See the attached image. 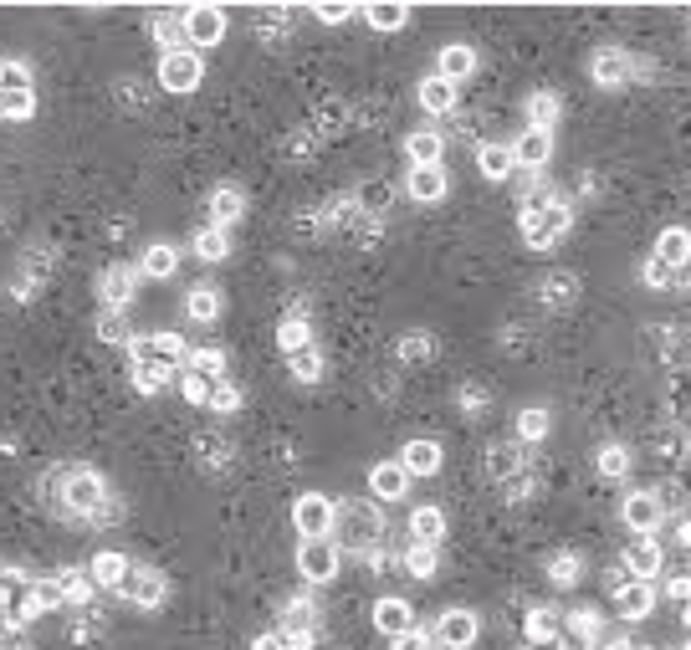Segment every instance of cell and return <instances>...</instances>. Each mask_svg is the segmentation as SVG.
Returning a JSON list of instances; mask_svg holds the SVG:
<instances>
[{"label":"cell","mask_w":691,"mask_h":650,"mask_svg":"<svg viewBox=\"0 0 691 650\" xmlns=\"http://www.w3.org/2000/svg\"><path fill=\"white\" fill-rule=\"evenodd\" d=\"M517 221H523V236H528V246H533V251H548L558 236H564V231L574 226V210H569V200H564V195H543V190H533Z\"/></svg>","instance_id":"cell-1"},{"label":"cell","mask_w":691,"mask_h":650,"mask_svg":"<svg viewBox=\"0 0 691 650\" xmlns=\"http://www.w3.org/2000/svg\"><path fill=\"white\" fill-rule=\"evenodd\" d=\"M200 77H205V62H200V52H190V47L159 57V88H164V93H195Z\"/></svg>","instance_id":"cell-2"},{"label":"cell","mask_w":691,"mask_h":650,"mask_svg":"<svg viewBox=\"0 0 691 650\" xmlns=\"http://www.w3.org/2000/svg\"><path fill=\"white\" fill-rule=\"evenodd\" d=\"M62 502L72 507V512H88V517H98L103 507H108V492H103V476L98 471H67V482H62Z\"/></svg>","instance_id":"cell-3"},{"label":"cell","mask_w":691,"mask_h":650,"mask_svg":"<svg viewBox=\"0 0 691 650\" xmlns=\"http://www.w3.org/2000/svg\"><path fill=\"white\" fill-rule=\"evenodd\" d=\"M297 569L308 584H328L338 574V543L333 538H302L297 543Z\"/></svg>","instance_id":"cell-4"},{"label":"cell","mask_w":691,"mask_h":650,"mask_svg":"<svg viewBox=\"0 0 691 650\" xmlns=\"http://www.w3.org/2000/svg\"><path fill=\"white\" fill-rule=\"evenodd\" d=\"M292 523H297V533H302V538H333L338 507H333L328 497L308 492V497H297V507H292Z\"/></svg>","instance_id":"cell-5"},{"label":"cell","mask_w":691,"mask_h":650,"mask_svg":"<svg viewBox=\"0 0 691 650\" xmlns=\"http://www.w3.org/2000/svg\"><path fill=\"white\" fill-rule=\"evenodd\" d=\"M226 36V11L221 6H190L185 11V47L190 52H205Z\"/></svg>","instance_id":"cell-6"},{"label":"cell","mask_w":691,"mask_h":650,"mask_svg":"<svg viewBox=\"0 0 691 650\" xmlns=\"http://www.w3.org/2000/svg\"><path fill=\"white\" fill-rule=\"evenodd\" d=\"M477 635H482V620L471 610H446L436 620V630H430V640L446 645V650H471V645H477Z\"/></svg>","instance_id":"cell-7"},{"label":"cell","mask_w":691,"mask_h":650,"mask_svg":"<svg viewBox=\"0 0 691 650\" xmlns=\"http://www.w3.org/2000/svg\"><path fill=\"white\" fill-rule=\"evenodd\" d=\"M625 579H635V584H656V574L666 569V553H661V543L656 538H635L630 548H625Z\"/></svg>","instance_id":"cell-8"},{"label":"cell","mask_w":691,"mask_h":650,"mask_svg":"<svg viewBox=\"0 0 691 650\" xmlns=\"http://www.w3.org/2000/svg\"><path fill=\"white\" fill-rule=\"evenodd\" d=\"M128 599L139 604V610H159L164 604V594H169V579L159 574V569H134V563H128V574H123V584H118Z\"/></svg>","instance_id":"cell-9"},{"label":"cell","mask_w":691,"mask_h":650,"mask_svg":"<svg viewBox=\"0 0 691 650\" xmlns=\"http://www.w3.org/2000/svg\"><path fill=\"white\" fill-rule=\"evenodd\" d=\"M620 517L630 523L635 538H656V528H661V497L656 492H630L625 507H620Z\"/></svg>","instance_id":"cell-10"},{"label":"cell","mask_w":691,"mask_h":650,"mask_svg":"<svg viewBox=\"0 0 691 650\" xmlns=\"http://www.w3.org/2000/svg\"><path fill=\"white\" fill-rule=\"evenodd\" d=\"M333 533L349 543V548H374V538H379V517H374L369 507H349V512H343V523H333Z\"/></svg>","instance_id":"cell-11"},{"label":"cell","mask_w":691,"mask_h":650,"mask_svg":"<svg viewBox=\"0 0 691 650\" xmlns=\"http://www.w3.org/2000/svg\"><path fill=\"white\" fill-rule=\"evenodd\" d=\"M630 77H640V67H635L630 52H615V47L594 52V82H599V88H620V82H630Z\"/></svg>","instance_id":"cell-12"},{"label":"cell","mask_w":691,"mask_h":650,"mask_svg":"<svg viewBox=\"0 0 691 650\" xmlns=\"http://www.w3.org/2000/svg\"><path fill=\"white\" fill-rule=\"evenodd\" d=\"M548 154H553V134H548V128H523V134H517V144H512L517 169H543Z\"/></svg>","instance_id":"cell-13"},{"label":"cell","mask_w":691,"mask_h":650,"mask_svg":"<svg viewBox=\"0 0 691 650\" xmlns=\"http://www.w3.org/2000/svg\"><path fill=\"white\" fill-rule=\"evenodd\" d=\"M656 262L676 277V272H686V262H691V231L686 226H666L661 231V241H656Z\"/></svg>","instance_id":"cell-14"},{"label":"cell","mask_w":691,"mask_h":650,"mask_svg":"<svg viewBox=\"0 0 691 650\" xmlns=\"http://www.w3.org/2000/svg\"><path fill=\"white\" fill-rule=\"evenodd\" d=\"M98 292H103V302H108V313H118V308H128V302H134L139 272H134V267H108L103 282H98Z\"/></svg>","instance_id":"cell-15"},{"label":"cell","mask_w":691,"mask_h":650,"mask_svg":"<svg viewBox=\"0 0 691 650\" xmlns=\"http://www.w3.org/2000/svg\"><path fill=\"white\" fill-rule=\"evenodd\" d=\"M615 610H620V620H645V615L656 610V584L625 579V584L615 589Z\"/></svg>","instance_id":"cell-16"},{"label":"cell","mask_w":691,"mask_h":650,"mask_svg":"<svg viewBox=\"0 0 691 650\" xmlns=\"http://www.w3.org/2000/svg\"><path fill=\"white\" fill-rule=\"evenodd\" d=\"M374 630L390 635V640H400L405 630H415V610H410L405 599H395V594L379 599V604H374Z\"/></svg>","instance_id":"cell-17"},{"label":"cell","mask_w":691,"mask_h":650,"mask_svg":"<svg viewBox=\"0 0 691 650\" xmlns=\"http://www.w3.org/2000/svg\"><path fill=\"white\" fill-rule=\"evenodd\" d=\"M369 492H374L379 502H400V497L410 492L405 466H400V461H379V466L369 471Z\"/></svg>","instance_id":"cell-18"},{"label":"cell","mask_w":691,"mask_h":650,"mask_svg":"<svg viewBox=\"0 0 691 650\" xmlns=\"http://www.w3.org/2000/svg\"><path fill=\"white\" fill-rule=\"evenodd\" d=\"M446 169L441 164H420V169H410V180H405V190H410V200H420V205H430V200H441L446 195Z\"/></svg>","instance_id":"cell-19"},{"label":"cell","mask_w":691,"mask_h":650,"mask_svg":"<svg viewBox=\"0 0 691 650\" xmlns=\"http://www.w3.org/2000/svg\"><path fill=\"white\" fill-rule=\"evenodd\" d=\"M471 72H477V52H471L466 41H451V47H441V57H436V77H446V82H466Z\"/></svg>","instance_id":"cell-20"},{"label":"cell","mask_w":691,"mask_h":650,"mask_svg":"<svg viewBox=\"0 0 691 650\" xmlns=\"http://www.w3.org/2000/svg\"><path fill=\"white\" fill-rule=\"evenodd\" d=\"M246 215V195L236 190V185H221L210 195V226H221V231H231L236 221Z\"/></svg>","instance_id":"cell-21"},{"label":"cell","mask_w":691,"mask_h":650,"mask_svg":"<svg viewBox=\"0 0 691 650\" xmlns=\"http://www.w3.org/2000/svg\"><path fill=\"white\" fill-rule=\"evenodd\" d=\"M400 466H405V476H436L441 471V446L436 441H405Z\"/></svg>","instance_id":"cell-22"},{"label":"cell","mask_w":691,"mask_h":650,"mask_svg":"<svg viewBox=\"0 0 691 650\" xmlns=\"http://www.w3.org/2000/svg\"><path fill=\"white\" fill-rule=\"evenodd\" d=\"M410 538L425 543V548H441V538H446V512H441V507H415Z\"/></svg>","instance_id":"cell-23"},{"label":"cell","mask_w":691,"mask_h":650,"mask_svg":"<svg viewBox=\"0 0 691 650\" xmlns=\"http://www.w3.org/2000/svg\"><path fill=\"white\" fill-rule=\"evenodd\" d=\"M558 635H564V615H558L553 604H538V610L528 615V640L533 645H553Z\"/></svg>","instance_id":"cell-24"},{"label":"cell","mask_w":691,"mask_h":650,"mask_svg":"<svg viewBox=\"0 0 691 650\" xmlns=\"http://www.w3.org/2000/svg\"><path fill=\"white\" fill-rule=\"evenodd\" d=\"M477 169L487 180H507L512 169H517V159H512V144H482L477 149Z\"/></svg>","instance_id":"cell-25"},{"label":"cell","mask_w":691,"mask_h":650,"mask_svg":"<svg viewBox=\"0 0 691 650\" xmlns=\"http://www.w3.org/2000/svg\"><path fill=\"white\" fill-rule=\"evenodd\" d=\"M420 108H425V113H451V108H456V82L425 77V82H420Z\"/></svg>","instance_id":"cell-26"},{"label":"cell","mask_w":691,"mask_h":650,"mask_svg":"<svg viewBox=\"0 0 691 650\" xmlns=\"http://www.w3.org/2000/svg\"><path fill=\"white\" fill-rule=\"evenodd\" d=\"M441 134H436V128H420V134H410L405 139V154H410V164L420 169V164H441Z\"/></svg>","instance_id":"cell-27"},{"label":"cell","mask_w":691,"mask_h":650,"mask_svg":"<svg viewBox=\"0 0 691 650\" xmlns=\"http://www.w3.org/2000/svg\"><path fill=\"white\" fill-rule=\"evenodd\" d=\"M52 584H57V594H62V604H77V610H82V604H88V599H93V589H98V584H93L88 574H77V569H62V574H57Z\"/></svg>","instance_id":"cell-28"},{"label":"cell","mask_w":691,"mask_h":650,"mask_svg":"<svg viewBox=\"0 0 691 650\" xmlns=\"http://www.w3.org/2000/svg\"><path fill=\"white\" fill-rule=\"evenodd\" d=\"M175 267H180V251L164 246V241H154V246L144 251V262H139L144 277H175Z\"/></svg>","instance_id":"cell-29"},{"label":"cell","mask_w":691,"mask_h":650,"mask_svg":"<svg viewBox=\"0 0 691 650\" xmlns=\"http://www.w3.org/2000/svg\"><path fill=\"white\" fill-rule=\"evenodd\" d=\"M558 108H564V103H558V93L538 88V93L528 98V128H548V134H553V123H558Z\"/></svg>","instance_id":"cell-30"},{"label":"cell","mask_w":691,"mask_h":650,"mask_svg":"<svg viewBox=\"0 0 691 650\" xmlns=\"http://www.w3.org/2000/svg\"><path fill=\"white\" fill-rule=\"evenodd\" d=\"M374 31H400L410 21V6H400V0H374V6L364 11Z\"/></svg>","instance_id":"cell-31"},{"label":"cell","mask_w":691,"mask_h":650,"mask_svg":"<svg viewBox=\"0 0 691 650\" xmlns=\"http://www.w3.org/2000/svg\"><path fill=\"white\" fill-rule=\"evenodd\" d=\"M154 36H159V47H164V52H180V47H185V11H164V16H154Z\"/></svg>","instance_id":"cell-32"},{"label":"cell","mask_w":691,"mask_h":650,"mask_svg":"<svg viewBox=\"0 0 691 650\" xmlns=\"http://www.w3.org/2000/svg\"><path fill=\"white\" fill-rule=\"evenodd\" d=\"M195 256H200V262H226V256H231V236L221 226H205L195 236Z\"/></svg>","instance_id":"cell-33"},{"label":"cell","mask_w":691,"mask_h":650,"mask_svg":"<svg viewBox=\"0 0 691 650\" xmlns=\"http://www.w3.org/2000/svg\"><path fill=\"white\" fill-rule=\"evenodd\" d=\"M185 313H190L195 323H215V318H221V292H215V287H195V292L185 297Z\"/></svg>","instance_id":"cell-34"},{"label":"cell","mask_w":691,"mask_h":650,"mask_svg":"<svg viewBox=\"0 0 691 650\" xmlns=\"http://www.w3.org/2000/svg\"><path fill=\"white\" fill-rule=\"evenodd\" d=\"M123 574H128V558H123V553H98L88 579H93V584H103V589H118V584H123Z\"/></svg>","instance_id":"cell-35"},{"label":"cell","mask_w":691,"mask_h":650,"mask_svg":"<svg viewBox=\"0 0 691 650\" xmlns=\"http://www.w3.org/2000/svg\"><path fill=\"white\" fill-rule=\"evenodd\" d=\"M149 349H154V359L169 364V369L190 359V349H185V338H180V333H149Z\"/></svg>","instance_id":"cell-36"},{"label":"cell","mask_w":691,"mask_h":650,"mask_svg":"<svg viewBox=\"0 0 691 650\" xmlns=\"http://www.w3.org/2000/svg\"><path fill=\"white\" fill-rule=\"evenodd\" d=\"M185 369L200 374V379H215V384H221V374H226V354H221V349H190Z\"/></svg>","instance_id":"cell-37"},{"label":"cell","mask_w":691,"mask_h":650,"mask_svg":"<svg viewBox=\"0 0 691 650\" xmlns=\"http://www.w3.org/2000/svg\"><path fill=\"white\" fill-rule=\"evenodd\" d=\"M164 384H169V364H159V359L134 364V389H139V395H159Z\"/></svg>","instance_id":"cell-38"},{"label":"cell","mask_w":691,"mask_h":650,"mask_svg":"<svg viewBox=\"0 0 691 650\" xmlns=\"http://www.w3.org/2000/svg\"><path fill=\"white\" fill-rule=\"evenodd\" d=\"M405 569H410L415 579H436V569H441V548H425V543H415V548L405 553Z\"/></svg>","instance_id":"cell-39"},{"label":"cell","mask_w":691,"mask_h":650,"mask_svg":"<svg viewBox=\"0 0 691 650\" xmlns=\"http://www.w3.org/2000/svg\"><path fill=\"white\" fill-rule=\"evenodd\" d=\"M594 466H599V476H610V482H620V476H630V451H625V446H599Z\"/></svg>","instance_id":"cell-40"},{"label":"cell","mask_w":691,"mask_h":650,"mask_svg":"<svg viewBox=\"0 0 691 650\" xmlns=\"http://www.w3.org/2000/svg\"><path fill=\"white\" fill-rule=\"evenodd\" d=\"M277 343H282L287 354L308 349V343H313V328H308V318H282V328H277Z\"/></svg>","instance_id":"cell-41"},{"label":"cell","mask_w":691,"mask_h":650,"mask_svg":"<svg viewBox=\"0 0 691 650\" xmlns=\"http://www.w3.org/2000/svg\"><path fill=\"white\" fill-rule=\"evenodd\" d=\"M548 410L543 405H533V410H523V415H517V441H543L548 436Z\"/></svg>","instance_id":"cell-42"},{"label":"cell","mask_w":691,"mask_h":650,"mask_svg":"<svg viewBox=\"0 0 691 650\" xmlns=\"http://www.w3.org/2000/svg\"><path fill=\"white\" fill-rule=\"evenodd\" d=\"M579 574H584L579 553H553V558H548V579H553V584H574Z\"/></svg>","instance_id":"cell-43"},{"label":"cell","mask_w":691,"mask_h":650,"mask_svg":"<svg viewBox=\"0 0 691 650\" xmlns=\"http://www.w3.org/2000/svg\"><path fill=\"white\" fill-rule=\"evenodd\" d=\"M292 374H297L302 384H313V379H323V354L313 349V343H308V349H297V354H292Z\"/></svg>","instance_id":"cell-44"},{"label":"cell","mask_w":691,"mask_h":650,"mask_svg":"<svg viewBox=\"0 0 691 650\" xmlns=\"http://www.w3.org/2000/svg\"><path fill=\"white\" fill-rule=\"evenodd\" d=\"M205 405H210L215 415H236V410H241V389L221 379V384H210V400H205Z\"/></svg>","instance_id":"cell-45"},{"label":"cell","mask_w":691,"mask_h":650,"mask_svg":"<svg viewBox=\"0 0 691 650\" xmlns=\"http://www.w3.org/2000/svg\"><path fill=\"white\" fill-rule=\"evenodd\" d=\"M564 630H574V635H584V640L599 645V615H594V610H574V615L564 620Z\"/></svg>","instance_id":"cell-46"},{"label":"cell","mask_w":691,"mask_h":650,"mask_svg":"<svg viewBox=\"0 0 691 650\" xmlns=\"http://www.w3.org/2000/svg\"><path fill=\"white\" fill-rule=\"evenodd\" d=\"M436 349V338H425V333H410V338H400V354L410 359V364H425V354Z\"/></svg>","instance_id":"cell-47"},{"label":"cell","mask_w":691,"mask_h":650,"mask_svg":"<svg viewBox=\"0 0 691 650\" xmlns=\"http://www.w3.org/2000/svg\"><path fill=\"white\" fill-rule=\"evenodd\" d=\"M6 98V118H31V108H36V93L31 88H21V93H0Z\"/></svg>","instance_id":"cell-48"},{"label":"cell","mask_w":691,"mask_h":650,"mask_svg":"<svg viewBox=\"0 0 691 650\" xmlns=\"http://www.w3.org/2000/svg\"><path fill=\"white\" fill-rule=\"evenodd\" d=\"M98 338H103V343H128V323H123L118 313H103V318H98Z\"/></svg>","instance_id":"cell-49"},{"label":"cell","mask_w":691,"mask_h":650,"mask_svg":"<svg viewBox=\"0 0 691 650\" xmlns=\"http://www.w3.org/2000/svg\"><path fill=\"white\" fill-rule=\"evenodd\" d=\"M180 389H185V400H195V405H205L210 400V379H200V374H180Z\"/></svg>","instance_id":"cell-50"},{"label":"cell","mask_w":691,"mask_h":650,"mask_svg":"<svg viewBox=\"0 0 691 650\" xmlns=\"http://www.w3.org/2000/svg\"><path fill=\"white\" fill-rule=\"evenodd\" d=\"M390 650H436V640H430L425 630H405V635H400Z\"/></svg>","instance_id":"cell-51"},{"label":"cell","mask_w":691,"mask_h":650,"mask_svg":"<svg viewBox=\"0 0 691 650\" xmlns=\"http://www.w3.org/2000/svg\"><path fill=\"white\" fill-rule=\"evenodd\" d=\"M349 16H354V6H343V0H328V6H318V21H328V26L349 21Z\"/></svg>","instance_id":"cell-52"},{"label":"cell","mask_w":691,"mask_h":650,"mask_svg":"<svg viewBox=\"0 0 691 650\" xmlns=\"http://www.w3.org/2000/svg\"><path fill=\"white\" fill-rule=\"evenodd\" d=\"M645 287H671V272L656 262V256H651V262H645Z\"/></svg>","instance_id":"cell-53"},{"label":"cell","mask_w":691,"mask_h":650,"mask_svg":"<svg viewBox=\"0 0 691 650\" xmlns=\"http://www.w3.org/2000/svg\"><path fill=\"white\" fill-rule=\"evenodd\" d=\"M553 645H558V650H594V640H584V635H574V630H564Z\"/></svg>","instance_id":"cell-54"},{"label":"cell","mask_w":691,"mask_h":650,"mask_svg":"<svg viewBox=\"0 0 691 650\" xmlns=\"http://www.w3.org/2000/svg\"><path fill=\"white\" fill-rule=\"evenodd\" d=\"M666 594H671V599H686V604H691V579H686V574H676V579L666 584Z\"/></svg>","instance_id":"cell-55"},{"label":"cell","mask_w":691,"mask_h":650,"mask_svg":"<svg viewBox=\"0 0 691 650\" xmlns=\"http://www.w3.org/2000/svg\"><path fill=\"white\" fill-rule=\"evenodd\" d=\"M251 650H287V640H282V630H272V635H262Z\"/></svg>","instance_id":"cell-56"},{"label":"cell","mask_w":691,"mask_h":650,"mask_svg":"<svg viewBox=\"0 0 691 650\" xmlns=\"http://www.w3.org/2000/svg\"><path fill=\"white\" fill-rule=\"evenodd\" d=\"M604 650H640L630 635H610V640H604Z\"/></svg>","instance_id":"cell-57"},{"label":"cell","mask_w":691,"mask_h":650,"mask_svg":"<svg viewBox=\"0 0 691 650\" xmlns=\"http://www.w3.org/2000/svg\"><path fill=\"white\" fill-rule=\"evenodd\" d=\"M492 471L507 476V471H512V451H497V456H492Z\"/></svg>","instance_id":"cell-58"},{"label":"cell","mask_w":691,"mask_h":650,"mask_svg":"<svg viewBox=\"0 0 691 650\" xmlns=\"http://www.w3.org/2000/svg\"><path fill=\"white\" fill-rule=\"evenodd\" d=\"M676 543H681V548H691V523H676Z\"/></svg>","instance_id":"cell-59"},{"label":"cell","mask_w":691,"mask_h":650,"mask_svg":"<svg viewBox=\"0 0 691 650\" xmlns=\"http://www.w3.org/2000/svg\"><path fill=\"white\" fill-rule=\"evenodd\" d=\"M6 67H11V62H0V88H6Z\"/></svg>","instance_id":"cell-60"},{"label":"cell","mask_w":691,"mask_h":650,"mask_svg":"<svg viewBox=\"0 0 691 650\" xmlns=\"http://www.w3.org/2000/svg\"><path fill=\"white\" fill-rule=\"evenodd\" d=\"M0 118H6V98H0Z\"/></svg>","instance_id":"cell-61"}]
</instances>
